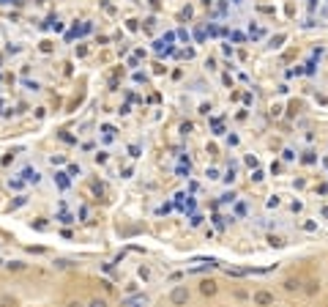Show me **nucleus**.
Here are the masks:
<instances>
[{"label":"nucleus","mask_w":328,"mask_h":307,"mask_svg":"<svg viewBox=\"0 0 328 307\" xmlns=\"http://www.w3.org/2000/svg\"><path fill=\"white\" fill-rule=\"evenodd\" d=\"M307 294H317V282H307Z\"/></svg>","instance_id":"a211bd4d"},{"label":"nucleus","mask_w":328,"mask_h":307,"mask_svg":"<svg viewBox=\"0 0 328 307\" xmlns=\"http://www.w3.org/2000/svg\"><path fill=\"white\" fill-rule=\"evenodd\" d=\"M200 291H203V296H213L216 294V282L213 280H203L200 282Z\"/></svg>","instance_id":"39448f33"},{"label":"nucleus","mask_w":328,"mask_h":307,"mask_svg":"<svg viewBox=\"0 0 328 307\" xmlns=\"http://www.w3.org/2000/svg\"><path fill=\"white\" fill-rule=\"evenodd\" d=\"M79 173H82L79 165H69V176H79Z\"/></svg>","instance_id":"ddd939ff"},{"label":"nucleus","mask_w":328,"mask_h":307,"mask_svg":"<svg viewBox=\"0 0 328 307\" xmlns=\"http://www.w3.org/2000/svg\"><path fill=\"white\" fill-rule=\"evenodd\" d=\"M11 162H14V154H11V151H9V154H6V156H3V159H0V165H11Z\"/></svg>","instance_id":"dca6fc26"},{"label":"nucleus","mask_w":328,"mask_h":307,"mask_svg":"<svg viewBox=\"0 0 328 307\" xmlns=\"http://www.w3.org/2000/svg\"><path fill=\"white\" fill-rule=\"evenodd\" d=\"M170 302H172L175 307L186 304V302H189V288H186V285H175V288L170 291Z\"/></svg>","instance_id":"f257e3e1"},{"label":"nucleus","mask_w":328,"mask_h":307,"mask_svg":"<svg viewBox=\"0 0 328 307\" xmlns=\"http://www.w3.org/2000/svg\"><path fill=\"white\" fill-rule=\"evenodd\" d=\"M25 88H28V91H41V85H38L36 80H28V83H25Z\"/></svg>","instance_id":"f8f14e48"},{"label":"nucleus","mask_w":328,"mask_h":307,"mask_svg":"<svg viewBox=\"0 0 328 307\" xmlns=\"http://www.w3.org/2000/svg\"><path fill=\"white\" fill-rule=\"evenodd\" d=\"M55 176H58V184L63 187V190H66V187H69V178H66V173H55Z\"/></svg>","instance_id":"1a4fd4ad"},{"label":"nucleus","mask_w":328,"mask_h":307,"mask_svg":"<svg viewBox=\"0 0 328 307\" xmlns=\"http://www.w3.org/2000/svg\"><path fill=\"white\" fill-rule=\"evenodd\" d=\"M140 277H142V280H150V269H145V266H140Z\"/></svg>","instance_id":"2eb2a0df"},{"label":"nucleus","mask_w":328,"mask_h":307,"mask_svg":"<svg viewBox=\"0 0 328 307\" xmlns=\"http://www.w3.org/2000/svg\"><path fill=\"white\" fill-rule=\"evenodd\" d=\"M268 241L274 244V247H282V244H285V239H282V236H268Z\"/></svg>","instance_id":"9d476101"},{"label":"nucleus","mask_w":328,"mask_h":307,"mask_svg":"<svg viewBox=\"0 0 328 307\" xmlns=\"http://www.w3.org/2000/svg\"><path fill=\"white\" fill-rule=\"evenodd\" d=\"M6 187H9V190H22L25 181H22V178H9V181H6Z\"/></svg>","instance_id":"423d86ee"},{"label":"nucleus","mask_w":328,"mask_h":307,"mask_svg":"<svg viewBox=\"0 0 328 307\" xmlns=\"http://www.w3.org/2000/svg\"><path fill=\"white\" fill-rule=\"evenodd\" d=\"M252 299H254V304H257V307H268V304H274V294H268V291H257V294H254Z\"/></svg>","instance_id":"f03ea898"},{"label":"nucleus","mask_w":328,"mask_h":307,"mask_svg":"<svg viewBox=\"0 0 328 307\" xmlns=\"http://www.w3.org/2000/svg\"><path fill=\"white\" fill-rule=\"evenodd\" d=\"M246 165H249V168H257V156H246Z\"/></svg>","instance_id":"6ab92c4d"},{"label":"nucleus","mask_w":328,"mask_h":307,"mask_svg":"<svg viewBox=\"0 0 328 307\" xmlns=\"http://www.w3.org/2000/svg\"><path fill=\"white\" fill-rule=\"evenodd\" d=\"M266 206H268V209H276V206H279V198H276V195H274V198H268Z\"/></svg>","instance_id":"f3484780"},{"label":"nucleus","mask_w":328,"mask_h":307,"mask_svg":"<svg viewBox=\"0 0 328 307\" xmlns=\"http://www.w3.org/2000/svg\"><path fill=\"white\" fill-rule=\"evenodd\" d=\"M85 307H110V304H107V299H99V296H96V299H91Z\"/></svg>","instance_id":"6e6552de"},{"label":"nucleus","mask_w":328,"mask_h":307,"mask_svg":"<svg viewBox=\"0 0 328 307\" xmlns=\"http://www.w3.org/2000/svg\"><path fill=\"white\" fill-rule=\"evenodd\" d=\"M323 214H325V217H328V209H323Z\"/></svg>","instance_id":"5701e85b"},{"label":"nucleus","mask_w":328,"mask_h":307,"mask_svg":"<svg viewBox=\"0 0 328 307\" xmlns=\"http://www.w3.org/2000/svg\"><path fill=\"white\" fill-rule=\"evenodd\" d=\"M285 288H287V291H298L301 285H298V280H287V282H285Z\"/></svg>","instance_id":"9b49d317"},{"label":"nucleus","mask_w":328,"mask_h":307,"mask_svg":"<svg viewBox=\"0 0 328 307\" xmlns=\"http://www.w3.org/2000/svg\"><path fill=\"white\" fill-rule=\"evenodd\" d=\"M22 181H25V184H38V181H41V173L33 170V168H25L22 170Z\"/></svg>","instance_id":"7ed1b4c3"},{"label":"nucleus","mask_w":328,"mask_h":307,"mask_svg":"<svg viewBox=\"0 0 328 307\" xmlns=\"http://www.w3.org/2000/svg\"><path fill=\"white\" fill-rule=\"evenodd\" d=\"M3 266H6V269H11V272H22L28 263H22V261H9V263H3Z\"/></svg>","instance_id":"0eeeda50"},{"label":"nucleus","mask_w":328,"mask_h":307,"mask_svg":"<svg viewBox=\"0 0 328 307\" xmlns=\"http://www.w3.org/2000/svg\"><path fill=\"white\" fill-rule=\"evenodd\" d=\"M96 162H101V165H104V162H107V154L99 151V154H96Z\"/></svg>","instance_id":"412c9836"},{"label":"nucleus","mask_w":328,"mask_h":307,"mask_svg":"<svg viewBox=\"0 0 328 307\" xmlns=\"http://www.w3.org/2000/svg\"><path fill=\"white\" fill-rule=\"evenodd\" d=\"M0 266H3V261H0Z\"/></svg>","instance_id":"b1692460"},{"label":"nucleus","mask_w":328,"mask_h":307,"mask_svg":"<svg viewBox=\"0 0 328 307\" xmlns=\"http://www.w3.org/2000/svg\"><path fill=\"white\" fill-rule=\"evenodd\" d=\"M66 307H85V304L79 302V299H71V302H66Z\"/></svg>","instance_id":"aec40b11"},{"label":"nucleus","mask_w":328,"mask_h":307,"mask_svg":"<svg viewBox=\"0 0 328 307\" xmlns=\"http://www.w3.org/2000/svg\"><path fill=\"white\" fill-rule=\"evenodd\" d=\"M0 307H19V299L14 294H0Z\"/></svg>","instance_id":"20e7f679"},{"label":"nucleus","mask_w":328,"mask_h":307,"mask_svg":"<svg viewBox=\"0 0 328 307\" xmlns=\"http://www.w3.org/2000/svg\"><path fill=\"white\" fill-rule=\"evenodd\" d=\"M205 176H208V178H211V181H216V178H219V170H216V168H211V170H208V173H205Z\"/></svg>","instance_id":"4468645a"},{"label":"nucleus","mask_w":328,"mask_h":307,"mask_svg":"<svg viewBox=\"0 0 328 307\" xmlns=\"http://www.w3.org/2000/svg\"><path fill=\"white\" fill-rule=\"evenodd\" d=\"M303 162H309V165L315 162V151H307V156H303Z\"/></svg>","instance_id":"4be33fe9"}]
</instances>
